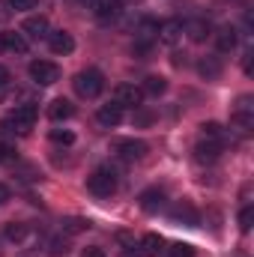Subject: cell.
Instances as JSON below:
<instances>
[{"label": "cell", "mask_w": 254, "mask_h": 257, "mask_svg": "<svg viewBox=\"0 0 254 257\" xmlns=\"http://www.w3.org/2000/svg\"><path fill=\"white\" fill-rule=\"evenodd\" d=\"M183 30L189 33V39H191V42H203V39L209 36V24H206L203 18H194V21H189V24H186Z\"/></svg>", "instance_id": "20"}, {"label": "cell", "mask_w": 254, "mask_h": 257, "mask_svg": "<svg viewBox=\"0 0 254 257\" xmlns=\"http://www.w3.org/2000/svg\"><path fill=\"white\" fill-rule=\"evenodd\" d=\"M72 87H75V93L81 99H96L105 90V78H102L99 69H84V72H78L72 78Z\"/></svg>", "instance_id": "1"}, {"label": "cell", "mask_w": 254, "mask_h": 257, "mask_svg": "<svg viewBox=\"0 0 254 257\" xmlns=\"http://www.w3.org/2000/svg\"><path fill=\"white\" fill-rule=\"evenodd\" d=\"M251 224H254V209H251V206H242V212H239V230H242V233H248V230H251Z\"/></svg>", "instance_id": "29"}, {"label": "cell", "mask_w": 254, "mask_h": 257, "mask_svg": "<svg viewBox=\"0 0 254 257\" xmlns=\"http://www.w3.org/2000/svg\"><path fill=\"white\" fill-rule=\"evenodd\" d=\"M3 36V48H9V51H15V54H24L27 51V39L21 36V33H0Z\"/></svg>", "instance_id": "22"}, {"label": "cell", "mask_w": 254, "mask_h": 257, "mask_svg": "<svg viewBox=\"0 0 254 257\" xmlns=\"http://www.w3.org/2000/svg\"><path fill=\"white\" fill-rule=\"evenodd\" d=\"M48 117H51L54 123L69 120V117H75V105H72L69 99H54V102L48 105Z\"/></svg>", "instance_id": "14"}, {"label": "cell", "mask_w": 254, "mask_h": 257, "mask_svg": "<svg viewBox=\"0 0 254 257\" xmlns=\"http://www.w3.org/2000/svg\"><path fill=\"white\" fill-rule=\"evenodd\" d=\"M81 257H108V254H105V248H99V245H87V248L81 251Z\"/></svg>", "instance_id": "33"}, {"label": "cell", "mask_w": 254, "mask_h": 257, "mask_svg": "<svg viewBox=\"0 0 254 257\" xmlns=\"http://www.w3.org/2000/svg\"><path fill=\"white\" fill-rule=\"evenodd\" d=\"M114 153L123 162H141L147 156V144L144 141H135V138H120V141H114Z\"/></svg>", "instance_id": "5"}, {"label": "cell", "mask_w": 254, "mask_h": 257, "mask_svg": "<svg viewBox=\"0 0 254 257\" xmlns=\"http://www.w3.org/2000/svg\"><path fill=\"white\" fill-rule=\"evenodd\" d=\"M197 72H200L206 81H215V78L221 75V60H218V57H212V54H209V57H200Z\"/></svg>", "instance_id": "16"}, {"label": "cell", "mask_w": 254, "mask_h": 257, "mask_svg": "<svg viewBox=\"0 0 254 257\" xmlns=\"http://www.w3.org/2000/svg\"><path fill=\"white\" fill-rule=\"evenodd\" d=\"M36 114H39L36 105H30V102H27V105H18V108L0 123V128H6V132H18V135H27V132L33 128V123H36Z\"/></svg>", "instance_id": "2"}, {"label": "cell", "mask_w": 254, "mask_h": 257, "mask_svg": "<svg viewBox=\"0 0 254 257\" xmlns=\"http://www.w3.org/2000/svg\"><path fill=\"white\" fill-rule=\"evenodd\" d=\"M120 257H141V254H135V251H123Z\"/></svg>", "instance_id": "37"}, {"label": "cell", "mask_w": 254, "mask_h": 257, "mask_svg": "<svg viewBox=\"0 0 254 257\" xmlns=\"http://www.w3.org/2000/svg\"><path fill=\"white\" fill-rule=\"evenodd\" d=\"M215 45H218V51H221V54L233 51V48H236V30H233V27H221V30H218V36H215Z\"/></svg>", "instance_id": "19"}, {"label": "cell", "mask_w": 254, "mask_h": 257, "mask_svg": "<svg viewBox=\"0 0 254 257\" xmlns=\"http://www.w3.org/2000/svg\"><path fill=\"white\" fill-rule=\"evenodd\" d=\"M15 156H18L15 147H12L9 141H0V165H3V162H15Z\"/></svg>", "instance_id": "31"}, {"label": "cell", "mask_w": 254, "mask_h": 257, "mask_svg": "<svg viewBox=\"0 0 254 257\" xmlns=\"http://www.w3.org/2000/svg\"><path fill=\"white\" fill-rule=\"evenodd\" d=\"M0 51H3V36H0Z\"/></svg>", "instance_id": "38"}, {"label": "cell", "mask_w": 254, "mask_h": 257, "mask_svg": "<svg viewBox=\"0 0 254 257\" xmlns=\"http://www.w3.org/2000/svg\"><path fill=\"white\" fill-rule=\"evenodd\" d=\"M6 84H9V69L0 66V87H6Z\"/></svg>", "instance_id": "35"}, {"label": "cell", "mask_w": 254, "mask_h": 257, "mask_svg": "<svg viewBox=\"0 0 254 257\" xmlns=\"http://www.w3.org/2000/svg\"><path fill=\"white\" fill-rule=\"evenodd\" d=\"M93 12L105 21V18H114L120 12V3L117 0H93Z\"/></svg>", "instance_id": "23"}, {"label": "cell", "mask_w": 254, "mask_h": 257, "mask_svg": "<svg viewBox=\"0 0 254 257\" xmlns=\"http://www.w3.org/2000/svg\"><path fill=\"white\" fill-rule=\"evenodd\" d=\"M230 123L239 128V132L248 135V132L254 128V114H230Z\"/></svg>", "instance_id": "26"}, {"label": "cell", "mask_w": 254, "mask_h": 257, "mask_svg": "<svg viewBox=\"0 0 254 257\" xmlns=\"http://www.w3.org/2000/svg\"><path fill=\"white\" fill-rule=\"evenodd\" d=\"M156 33H159V42L174 45V42H180V36H183V21H165Z\"/></svg>", "instance_id": "11"}, {"label": "cell", "mask_w": 254, "mask_h": 257, "mask_svg": "<svg viewBox=\"0 0 254 257\" xmlns=\"http://www.w3.org/2000/svg\"><path fill=\"white\" fill-rule=\"evenodd\" d=\"M114 105H120V108H141L144 105V93H141V87H135V84H120V87H114Z\"/></svg>", "instance_id": "6"}, {"label": "cell", "mask_w": 254, "mask_h": 257, "mask_svg": "<svg viewBox=\"0 0 254 257\" xmlns=\"http://www.w3.org/2000/svg\"><path fill=\"white\" fill-rule=\"evenodd\" d=\"M21 30H24L27 36H33V39H45V36L51 33V27H48V18H45V15H30V18L21 24Z\"/></svg>", "instance_id": "9"}, {"label": "cell", "mask_w": 254, "mask_h": 257, "mask_svg": "<svg viewBox=\"0 0 254 257\" xmlns=\"http://www.w3.org/2000/svg\"><path fill=\"white\" fill-rule=\"evenodd\" d=\"M30 78L39 84V87H51L60 81V66L51 63V60H33L30 63Z\"/></svg>", "instance_id": "4"}, {"label": "cell", "mask_w": 254, "mask_h": 257, "mask_svg": "<svg viewBox=\"0 0 254 257\" xmlns=\"http://www.w3.org/2000/svg\"><path fill=\"white\" fill-rule=\"evenodd\" d=\"M87 227H90V221H87V218H66V221H63V233H66V236L84 233Z\"/></svg>", "instance_id": "24"}, {"label": "cell", "mask_w": 254, "mask_h": 257, "mask_svg": "<svg viewBox=\"0 0 254 257\" xmlns=\"http://www.w3.org/2000/svg\"><path fill=\"white\" fill-rule=\"evenodd\" d=\"M9 6H12L15 12H27V9H36L39 0H9Z\"/></svg>", "instance_id": "32"}, {"label": "cell", "mask_w": 254, "mask_h": 257, "mask_svg": "<svg viewBox=\"0 0 254 257\" xmlns=\"http://www.w3.org/2000/svg\"><path fill=\"white\" fill-rule=\"evenodd\" d=\"M45 39H48V48H51L54 54H72V51H75V39H72L66 30H51Z\"/></svg>", "instance_id": "8"}, {"label": "cell", "mask_w": 254, "mask_h": 257, "mask_svg": "<svg viewBox=\"0 0 254 257\" xmlns=\"http://www.w3.org/2000/svg\"><path fill=\"white\" fill-rule=\"evenodd\" d=\"M171 218H174L177 224H189V227H194V224H197V209L191 206L189 200H180V203L171 209Z\"/></svg>", "instance_id": "10"}, {"label": "cell", "mask_w": 254, "mask_h": 257, "mask_svg": "<svg viewBox=\"0 0 254 257\" xmlns=\"http://www.w3.org/2000/svg\"><path fill=\"white\" fill-rule=\"evenodd\" d=\"M168 90V81L162 78V75H150V78H144V84H141V93L144 96H162Z\"/></svg>", "instance_id": "17"}, {"label": "cell", "mask_w": 254, "mask_h": 257, "mask_svg": "<svg viewBox=\"0 0 254 257\" xmlns=\"http://www.w3.org/2000/svg\"><path fill=\"white\" fill-rule=\"evenodd\" d=\"M96 120H99L102 126H117V123L123 120V108L114 105V102H108V105H102V108L96 111Z\"/></svg>", "instance_id": "12"}, {"label": "cell", "mask_w": 254, "mask_h": 257, "mask_svg": "<svg viewBox=\"0 0 254 257\" xmlns=\"http://www.w3.org/2000/svg\"><path fill=\"white\" fill-rule=\"evenodd\" d=\"M200 138L209 141V144H221V147H224V128L218 126V123H212V120L200 126Z\"/></svg>", "instance_id": "21"}, {"label": "cell", "mask_w": 254, "mask_h": 257, "mask_svg": "<svg viewBox=\"0 0 254 257\" xmlns=\"http://www.w3.org/2000/svg\"><path fill=\"white\" fill-rule=\"evenodd\" d=\"M251 57H254L251 51H245V57H242V69H245V75H251V72H254V66H251Z\"/></svg>", "instance_id": "34"}, {"label": "cell", "mask_w": 254, "mask_h": 257, "mask_svg": "<svg viewBox=\"0 0 254 257\" xmlns=\"http://www.w3.org/2000/svg\"><path fill=\"white\" fill-rule=\"evenodd\" d=\"M162 251H165V239H162L159 233H144V236H141V254L159 257Z\"/></svg>", "instance_id": "15"}, {"label": "cell", "mask_w": 254, "mask_h": 257, "mask_svg": "<svg viewBox=\"0 0 254 257\" xmlns=\"http://www.w3.org/2000/svg\"><path fill=\"white\" fill-rule=\"evenodd\" d=\"M51 141L54 144H75V132H69V128H51Z\"/></svg>", "instance_id": "27"}, {"label": "cell", "mask_w": 254, "mask_h": 257, "mask_svg": "<svg viewBox=\"0 0 254 257\" xmlns=\"http://www.w3.org/2000/svg\"><path fill=\"white\" fill-rule=\"evenodd\" d=\"M87 192L96 194V197H111L117 192V174L111 168H96L87 177Z\"/></svg>", "instance_id": "3"}, {"label": "cell", "mask_w": 254, "mask_h": 257, "mask_svg": "<svg viewBox=\"0 0 254 257\" xmlns=\"http://www.w3.org/2000/svg\"><path fill=\"white\" fill-rule=\"evenodd\" d=\"M48 254L51 257L69 254V236H54V239H48Z\"/></svg>", "instance_id": "25"}, {"label": "cell", "mask_w": 254, "mask_h": 257, "mask_svg": "<svg viewBox=\"0 0 254 257\" xmlns=\"http://www.w3.org/2000/svg\"><path fill=\"white\" fill-rule=\"evenodd\" d=\"M138 203H141L144 212H162L165 203H168V194L162 192V189H147V192L138 197Z\"/></svg>", "instance_id": "7"}, {"label": "cell", "mask_w": 254, "mask_h": 257, "mask_svg": "<svg viewBox=\"0 0 254 257\" xmlns=\"http://www.w3.org/2000/svg\"><path fill=\"white\" fill-rule=\"evenodd\" d=\"M233 114H254V99L251 96H239L233 105Z\"/></svg>", "instance_id": "28"}, {"label": "cell", "mask_w": 254, "mask_h": 257, "mask_svg": "<svg viewBox=\"0 0 254 257\" xmlns=\"http://www.w3.org/2000/svg\"><path fill=\"white\" fill-rule=\"evenodd\" d=\"M3 236H6L9 242H27V236H30V224H24V221H12V224H6Z\"/></svg>", "instance_id": "18"}, {"label": "cell", "mask_w": 254, "mask_h": 257, "mask_svg": "<svg viewBox=\"0 0 254 257\" xmlns=\"http://www.w3.org/2000/svg\"><path fill=\"white\" fill-rule=\"evenodd\" d=\"M168 251H171V257H194V248H191L189 242H174Z\"/></svg>", "instance_id": "30"}, {"label": "cell", "mask_w": 254, "mask_h": 257, "mask_svg": "<svg viewBox=\"0 0 254 257\" xmlns=\"http://www.w3.org/2000/svg\"><path fill=\"white\" fill-rule=\"evenodd\" d=\"M218 156H221V144L200 141V144L194 147V159H197V162H206V165H212V162H218Z\"/></svg>", "instance_id": "13"}, {"label": "cell", "mask_w": 254, "mask_h": 257, "mask_svg": "<svg viewBox=\"0 0 254 257\" xmlns=\"http://www.w3.org/2000/svg\"><path fill=\"white\" fill-rule=\"evenodd\" d=\"M6 200H9V189H6V186H3V183H0V206H3V203H6Z\"/></svg>", "instance_id": "36"}]
</instances>
